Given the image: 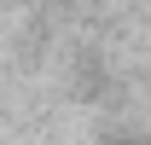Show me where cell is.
Listing matches in <instances>:
<instances>
[]
</instances>
